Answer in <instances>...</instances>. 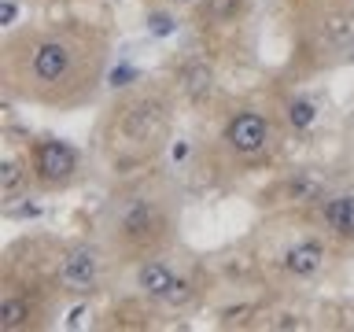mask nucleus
Returning <instances> with one entry per match:
<instances>
[{"label": "nucleus", "instance_id": "nucleus-10", "mask_svg": "<svg viewBox=\"0 0 354 332\" xmlns=\"http://www.w3.org/2000/svg\"><path fill=\"white\" fill-rule=\"evenodd\" d=\"M339 259V251L321 237V232L306 221V229L295 240H288L281 251L270 259V270L277 277V284H310Z\"/></svg>", "mask_w": 354, "mask_h": 332}, {"label": "nucleus", "instance_id": "nucleus-17", "mask_svg": "<svg viewBox=\"0 0 354 332\" xmlns=\"http://www.w3.org/2000/svg\"><path fill=\"white\" fill-rule=\"evenodd\" d=\"M281 111H284V122L292 133H303L317 122V104L303 93H284L281 96Z\"/></svg>", "mask_w": 354, "mask_h": 332}, {"label": "nucleus", "instance_id": "nucleus-21", "mask_svg": "<svg viewBox=\"0 0 354 332\" xmlns=\"http://www.w3.org/2000/svg\"><path fill=\"white\" fill-rule=\"evenodd\" d=\"M22 4H26V0H22Z\"/></svg>", "mask_w": 354, "mask_h": 332}, {"label": "nucleus", "instance_id": "nucleus-5", "mask_svg": "<svg viewBox=\"0 0 354 332\" xmlns=\"http://www.w3.org/2000/svg\"><path fill=\"white\" fill-rule=\"evenodd\" d=\"M288 122L281 111V100H262V96H248L236 100L221 111L218 118V133H214V155L218 174L225 177H243L254 170L273 166V159L284 148L288 137Z\"/></svg>", "mask_w": 354, "mask_h": 332}, {"label": "nucleus", "instance_id": "nucleus-12", "mask_svg": "<svg viewBox=\"0 0 354 332\" xmlns=\"http://www.w3.org/2000/svg\"><path fill=\"white\" fill-rule=\"evenodd\" d=\"M306 221L343 255H354V188H332L306 214Z\"/></svg>", "mask_w": 354, "mask_h": 332}, {"label": "nucleus", "instance_id": "nucleus-3", "mask_svg": "<svg viewBox=\"0 0 354 332\" xmlns=\"http://www.w3.org/2000/svg\"><path fill=\"white\" fill-rule=\"evenodd\" d=\"M177 221H181V203H177L174 181L159 166H151L118 181V188L107 196L100 214V240L115 266H137L140 259L174 248Z\"/></svg>", "mask_w": 354, "mask_h": 332}, {"label": "nucleus", "instance_id": "nucleus-8", "mask_svg": "<svg viewBox=\"0 0 354 332\" xmlns=\"http://www.w3.org/2000/svg\"><path fill=\"white\" fill-rule=\"evenodd\" d=\"M26 155H30V170H33V185L41 196L48 192H71V188L85 185L88 177V155L77 144L52 137V133H37L26 140Z\"/></svg>", "mask_w": 354, "mask_h": 332}, {"label": "nucleus", "instance_id": "nucleus-4", "mask_svg": "<svg viewBox=\"0 0 354 332\" xmlns=\"http://www.w3.org/2000/svg\"><path fill=\"white\" fill-rule=\"evenodd\" d=\"M63 240L22 237L4 251L0 262V329L37 332L66 303L55 284V259Z\"/></svg>", "mask_w": 354, "mask_h": 332}, {"label": "nucleus", "instance_id": "nucleus-14", "mask_svg": "<svg viewBox=\"0 0 354 332\" xmlns=\"http://www.w3.org/2000/svg\"><path fill=\"white\" fill-rule=\"evenodd\" d=\"M170 82L177 89V96H181V104H188V107L207 111L218 100V71H214V59L203 52H192L185 59H177Z\"/></svg>", "mask_w": 354, "mask_h": 332}, {"label": "nucleus", "instance_id": "nucleus-15", "mask_svg": "<svg viewBox=\"0 0 354 332\" xmlns=\"http://www.w3.org/2000/svg\"><path fill=\"white\" fill-rule=\"evenodd\" d=\"M30 192H37V185H33L26 140H22V148H15V144H4V155H0V199H4V210H11L15 203H22Z\"/></svg>", "mask_w": 354, "mask_h": 332}, {"label": "nucleus", "instance_id": "nucleus-13", "mask_svg": "<svg viewBox=\"0 0 354 332\" xmlns=\"http://www.w3.org/2000/svg\"><path fill=\"white\" fill-rule=\"evenodd\" d=\"M251 19V0H199L192 8V26L207 44H225L248 30Z\"/></svg>", "mask_w": 354, "mask_h": 332}, {"label": "nucleus", "instance_id": "nucleus-9", "mask_svg": "<svg viewBox=\"0 0 354 332\" xmlns=\"http://www.w3.org/2000/svg\"><path fill=\"white\" fill-rule=\"evenodd\" d=\"M107 262L115 259L104 248V240H63L59 259H55V284H59L66 303L96 295L104 284Z\"/></svg>", "mask_w": 354, "mask_h": 332}, {"label": "nucleus", "instance_id": "nucleus-18", "mask_svg": "<svg viewBox=\"0 0 354 332\" xmlns=\"http://www.w3.org/2000/svg\"><path fill=\"white\" fill-rule=\"evenodd\" d=\"M281 4L288 8V15H292V11H303V8H314V4H321V0H281Z\"/></svg>", "mask_w": 354, "mask_h": 332}, {"label": "nucleus", "instance_id": "nucleus-11", "mask_svg": "<svg viewBox=\"0 0 354 332\" xmlns=\"http://www.w3.org/2000/svg\"><path fill=\"white\" fill-rule=\"evenodd\" d=\"M328 192H332V185L325 181V174L292 170L273 181V188L266 192V207L277 210L281 218H306Z\"/></svg>", "mask_w": 354, "mask_h": 332}, {"label": "nucleus", "instance_id": "nucleus-19", "mask_svg": "<svg viewBox=\"0 0 354 332\" xmlns=\"http://www.w3.org/2000/svg\"><path fill=\"white\" fill-rule=\"evenodd\" d=\"M170 4H177V8H196L199 0H170Z\"/></svg>", "mask_w": 354, "mask_h": 332}, {"label": "nucleus", "instance_id": "nucleus-7", "mask_svg": "<svg viewBox=\"0 0 354 332\" xmlns=\"http://www.w3.org/2000/svg\"><path fill=\"white\" fill-rule=\"evenodd\" d=\"M133 270V288L159 310H185L207 295V270L196 259H181L177 243L151 259H140Z\"/></svg>", "mask_w": 354, "mask_h": 332}, {"label": "nucleus", "instance_id": "nucleus-6", "mask_svg": "<svg viewBox=\"0 0 354 332\" xmlns=\"http://www.w3.org/2000/svg\"><path fill=\"white\" fill-rule=\"evenodd\" d=\"M292 59L288 74L314 77L347 63L354 52V0H321L292 11Z\"/></svg>", "mask_w": 354, "mask_h": 332}, {"label": "nucleus", "instance_id": "nucleus-20", "mask_svg": "<svg viewBox=\"0 0 354 332\" xmlns=\"http://www.w3.org/2000/svg\"><path fill=\"white\" fill-rule=\"evenodd\" d=\"M347 329H354V306L347 310Z\"/></svg>", "mask_w": 354, "mask_h": 332}, {"label": "nucleus", "instance_id": "nucleus-1", "mask_svg": "<svg viewBox=\"0 0 354 332\" xmlns=\"http://www.w3.org/2000/svg\"><path fill=\"white\" fill-rule=\"evenodd\" d=\"M111 66V33L85 19L26 22L4 33V96L44 111L93 104Z\"/></svg>", "mask_w": 354, "mask_h": 332}, {"label": "nucleus", "instance_id": "nucleus-16", "mask_svg": "<svg viewBox=\"0 0 354 332\" xmlns=\"http://www.w3.org/2000/svg\"><path fill=\"white\" fill-rule=\"evenodd\" d=\"M155 303H148L144 295H137V299H122V303H115L107 310V321H100V329H151L155 325Z\"/></svg>", "mask_w": 354, "mask_h": 332}, {"label": "nucleus", "instance_id": "nucleus-2", "mask_svg": "<svg viewBox=\"0 0 354 332\" xmlns=\"http://www.w3.org/2000/svg\"><path fill=\"white\" fill-rule=\"evenodd\" d=\"M177 107L181 96L166 77L122 89L93 126V144H88L93 159L118 181L151 170L174 137Z\"/></svg>", "mask_w": 354, "mask_h": 332}]
</instances>
